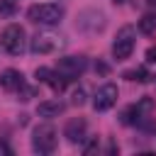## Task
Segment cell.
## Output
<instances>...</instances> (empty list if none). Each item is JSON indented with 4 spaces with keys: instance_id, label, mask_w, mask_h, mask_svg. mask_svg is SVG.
Instances as JSON below:
<instances>
[{
    "instance_id": "6da1fadb",
    "label": "cell",
    "mask_w": 156,
    "mask_h": 156,
    "mask_svg": "<svg viewBox=\"0 0 156 156\" xmlns=\"http://www.w3.org/2000/svg\"><path fill=\"white\" fill-rule=\"evenodd\" d=\"M27 20L34 22V24H44V27H54L63 20V7L56 5V2H39V5H32L27 10Z\"/></svg>"
},
{
    "instance_id": "7a4b0ae2",
    "label": "cell",
    "mask_w": 156,
    "mask_h": 156,
    "mask_svg": "<svg viewBox=\"0 0 156 156\" xmlns=\"http://www.w3.org/2000/svg\"><path fill=\"white\" fill-rule=\"evenodd\" d=\"M56 144H58V136H56V129L51 124H39L34 129V134H32V149L37 154H54Z\"/></svg>"
},
{
    "instance_id": "3957f363",
    "label": "cell",
    "mask_w": 156,
    "mask_h": 156,
    "mask_svg": "<svg viewBox=\"0 0 156 156\" xmlns=\"http://www.w3.org/2000/svg\"><path fill=\"white\" fill-rule=\"evenodd\" d=\"M151 112H154V100L149 98V95H144L136 105H132V107H127L124 110V115H122V122L124 124H146V119L151 117Z\"/></svg>"
},
{
    "instance_id": "277c9868",
    "label": "cell",
    "mask_w": 156,
    "mask_h": 156,
    "mask_svg": "<svg viewBox=\"0 0 156 156\" xmlns=\"http://www.w3.org/2000/svg\"><path fill=\"white\" fill-rule=\"evenodd\" d=\"M134 51V27H122L115 37V44H112V56L117 61H124L129 58Z\"/></svg>"
},
{
    "instance_id": "5b68a950",
    "label": "cell",
    "mask_w": 156,
    "mask_h": 156,
    "mask_svg": "<svg viewBox=\"0 0 156 156\" xmlns=\"http://www.w3.org/2000/svg\"><path fill=\"white\" fill-rule=\"evenodd\" d=\"M2 49L7 51V54H12V56H17V54H22V49H24V29L20 27V24H7L5 29H2Z\"/></svg>"
},
{
    "instance_id": "8992f818",
    "label": "cell",
    "mask_w": 156,
    "mask_h": 156,
    "mask_svg": "<svg viewBox=\"0 0 156 156\" xmlns=\"http://www.w3.org/2000/svg\"><path fill=\"white\" fill-rule=\"evenodd\" d=\"M61 44H63V39H61L58 34L39 32V34H34V37H32L29 49H32V54H51V51H56Z\"/></svg>"
},
{
    "instance_id": "52a82bcc",
    "label": "cell",
    "mask_w": 156,
    "mask_h": 156,
    "mask_svg": "<svg viewBox=\"0 0 156 156\" xmlns=\"http://www.w3.org/2000/svg\"><path fill=\"white\" fill-rule=\"evenodd\" d=\"M117 85L115 83H105V85H100L98 90H95V98H93V107L98 110V112H105V110H110V107H115V102H117Z\"/></svg>"
},
{
    "instance_id": "ba28073f",
    "label": "cell",
    "mask_w": 156,
    "mask_h": 156,
    "mask_svg": "<svg viewBox=\"0 0 156 156\" xmlns=\"http://www.w3.org/2000/svg\"><path fill=\"white\" fill-rule=\"evenodd\" d=\"M85 68H88V58H85V56H63V58H58V63H56V71L63 73L66 78H76V76H80Z\"/></svg>"
},
{
    "instance_id": "9c48e42d",
    "label": "cell",
    "mask_w": 156,
    "mask_h": 156,
    "mask_svg": "<svg viewBox=\"0 0 156 156\" xmlns=\"http://www.w3.org/2000/svg\"><path fill=\"white\" fill-rule=\"evenodd\" d=\"M85 129H88V122H85L83 117H76V119H71V122L66 124L63 134H66V139H68L71 144H80V141L85 139Z\"/></svg>"
},
{
    "instance_id": "30bf717a",
    "label": "cell",
    "mask_w": 156,
    "mask_h": 156,
    "mask_svg": "<svg viewBox=\"0 0 156 156\" xmlns=\"http://www.w3.org/2000/svg\"><path fill=\"white\" fill-rule=\"evenodd\" d=\"M0 85L5 88V90H10V93H20V88L24 85V76L17 71V68H5L2 73H0Z\"/></svg>"
},
{
    "instance_id": "8fae6325",
    "label": "cell",
    "mask_w": 156,
    "mask_h": 156,
    "mask_svg": "<svg viewBox=\"0 0 156 156\" xmlns=\"http://www.w3.org/2000/svg\"><path fill=\"white\" fill-rule=\"evenodd\" d=\"M63 110H66V105H63V102H58V100H44V102H39L37 115H39V117L51 119V117H58Z\"/></svg>"
},
{
    "instance_id": "7c38bea8",
    "label": "cell",
    "mask_w": 156,
    "mask_h": 156,
    "mask_svg": "<svg viewBox=\"0 0 156 156\" xmlns=\"http://www.w3.org/2000/svg\"><path fill=\"white\" fill-rule=\"evenodd\" d=\"M124 78H129V80H136V83H146L151 76H149V71H146L144 66H139V68H134V71H127V73H124Z\"/></svg>"
},
{
    "instance_id": "4fadbf2b",
    "label": "cell",
    "mask_w": 156,
    "mask_h": 156,
    "mask_svg": "<svg viewBox=\"0 0 156 156\" xmlns=\"http://www.w3.org/2000/svg\"><path fill=\"white\" fill-rule=\"evenodd\" d=\"M139 32H144V34H154V32H156V17L144 15V17L139 20Z\"/></svg>"
},
{
    "instance_id": "5bb4252c",
    "label": "cell",
    "mask_w": 156,
    "mask_h": 156,
    "mask_svg": "<svg viewBox=\"0 0 156 156\" xmlns=\"http://www.w3.org/2000/svg\"><path fill=\"white\" fill-rule=\"evenodd\" d=\"M51 73H54V71H51V68H44V66L34 71V76H37V80H39V83H46V80L51 78Z\"/></svg>"
},
{
    "instance_id": "9a60e30c",
    "label": "cell",
    "mask_w": 156,
    "mask_h": 156,
    "mask_svg": "<svg viewBox=\"0 0 156 156\" xmlns=\"http://www.w3.org/2000/svg\"><path fill=\"white\" fill-rule=\"evenodd\" d=\"M71 102L80 107V105L85 102V90H83V88H78V90H73V95H71Z\"/></svg>"
},
{
    "instance_id": "2e32d148",
    "label": "cell",
    "mask_w": 156,
    "mask_h": 156,
    "mask_svg": "<svg viewBox=\"0 0 156 156\" xmlns=\"http://www.w3.org/2000/svg\"><path fill=\"white\" fill-rule=\"evenodd\" d=\"M146 61H149V63H156V46L146 49Z\"/></svg>"
},
{
    "instance_id": "e0dca14e",
    "label": "cell",
    "mask_w": 156,
    "mask_h": 156,
    "mask_svg": "<svg viewBox=\"0 0 156 156\" xmlns=\"http://www.w3.org/2000/svg\"><path fill=\"white\" fill-rule=\"evenodd\" d=\"M10 154H12V149H10L5 141H0V156H10Z\"/></svg>"
},
{
    "instance_id": "ac0fdd59",
    "label": "cell",
    "mask_w": 156,
    "mask_h": 156,
    "mask_svg": "<svg viewBox=\"0 0 156 156\" xmlns=\"http://www.w3.org/2000/svg\"><path fill=\"white\" fill-rule=\"evenodd\" d=\"M0 12H5V15H12V5H10V2H2V5H0Z\"/></svg>"
},
{
    "instance_id": "d6986e66",
    "label": "cell",
    "mask_w": 156,
    "mask_h": 156,
    "mask_svg": "<svg viewBox=\"0 0 156 156\" xmlns=\"http://www.w3.org/2000/svg\"><path fill=\"white\" fill-rule=\"evenodd\" d=\"M112 2H115V5H124L127 0H112Z\"/></svg>"
}]
</instances>
